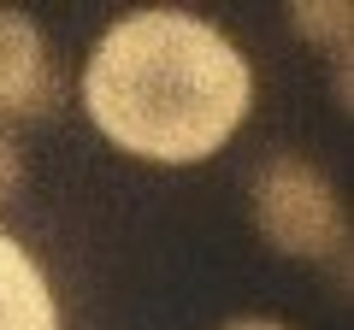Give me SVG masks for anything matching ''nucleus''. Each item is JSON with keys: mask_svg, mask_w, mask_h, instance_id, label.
Returning <instances> with one entry per match:
<instances>
[{"mask_svg": "<svg viewBox=\"0 0 354 330\" xmlns=\"http://www.w3.org/2000/svg\"><path fill=\"white\" fill-rule=\"evenodd\" d=\"M254 224L290 260H325L342 266L348 254V213L337 183L301 153H272L254 171Z\"/></svg>", "mask_w": 354, "mask_h": 330, "instance_id": "2", "label": "nucleus"}, {"mask_svg": "<svg viewBox=\"0 0 354 330\" xmlns=\"http://www.w3.org/2000/svg\"><path fill=\"white\" fill-rule=\"evenodd\" d=\"M18 189H24V148H18L12 130L0 124V206L12 201Z\"/></svg>", "mask_w": 354, "mask_h": 330, "instance_id": "6", "label": "nucleus"}, {"mask_svg": "<svg viewBox=\"0 0 354 330\" xmlns=\"http://www.w3.org/2000/svg\"><path fill=\"white\" fill-rule=\"evenodd\" d=\"M254 71L218 24L142 6L101 30L83 65V113L113 148L153 165H195L242 130Z\"/></svg>", "mask_w": 354, "mask_h": 330, "instance_id": "1", "label": "nucleus"}, {"mask_svg": "<svg viewBox=\"0 0 354 330\" xmlns=\"http://www.w3.org/2000/svg\"><path fill=\"white\" fill-rule=\"evenodd\" d=\"M295 30H301L307 41H319V48L342 65L348 36H354V12H348V6H337V0H313V6H295Z\"/></svg>", "mask_w": 354, "mask_h": 330, "instance_id": "5", "label": "nucleus"}, {"mask_svg": "<svg viewBox=\"0 0 354 330\" xmlns=\"http://www.w3.org/2000/svg\"><path fill=\"white\" fill-rule=\"evenodd\" d=\"M218 330H290L283 318H230V324H218Z\"/></svg>", "mask_w": 354, "mask_h": 330, "instance_id": "7", "label": "nucleus"}, {"mask_svg": "<svg viewBox=\"0 0 354 330\" xmlns=\"http://www.w3.org/2000/svg\"><path fill=\"white\" fill-rule=\"evenodd\" d=\"M0 330H59V307L18 236L0 230Z\"/></svg>", "mask_w": 354, "mask_h": 330, "instance_id": "4", "label": "nucleus"}, {"mask_svg": "<svg viewBox=\"0 0 354 330\" xmlns=\"http://www.w3.org/2000/svg\"><path fill=\"white\" fill-rule=\"evenodd\" d=\"M65 95V77L48 53V36L30 12L0 6V118H48Z\"/></svg>", "mask_w": 354, "mask_h": 330, "instance_id": "3", "label": "nucleus"}]
</instances>
